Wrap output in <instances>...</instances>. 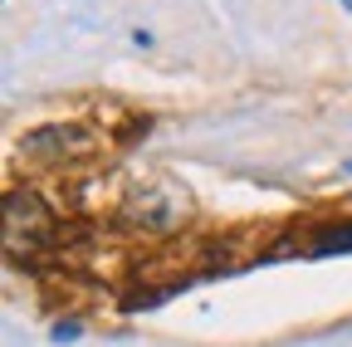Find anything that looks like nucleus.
Segmentation results:
<instances>
[{"instance_id":"1","label":"nucleus","mask_w":352,"mask_h":347,"mask_svg":"<svg viewBox=\"0 0 352 347\" xmlns=\"http://www.w3.org/2000/svg\"><path fill=\"white\" fill-rule=\"evenodd\" d=\"M54 240V215L34 191H10L6 196V245L10 249H39Z\"/></svg>"},{"instance_id":"2","label":"nucleus","mask_w":352,"mask_h":347,"mask_svg":"<svg viewBox=\"0 0 352 347\" xmlns=\"http://www.w3.org/2000/svg\"><path fill=\"white\" fill-rule=\"evenodd\" d=\"M25 157H34V161H44V166H69V161H83V157H94L98 152V137L88 133V127H39V133H30L25 137V147H20Z\"/></svg>"},{"instance_id":"3","label":"nucleus","mask_w":352,"mask_h":347,"mask_svg":"<svg viewBox=\"0 0 352 347\" xmlns=\"http://www.w3.org/2000/svg\"><path fill=\"white\" fill-rule=\"evenodd\" d=\"M127 215H132V221H138L142 230H166V225H176V215H182V201H166V196L147 191V196L132 201Z\"/></svg>"},{"instance_id":"4","label":"nucleus","mask_w":352,"mask_h":347,"mask_svg":"<svg viewBox=\"0 0 352 347\" xmlns=\"http://www.w3.org/2000/svg\"><path fill=\"white\" fill-rule=\"evenodd\" d=\"M342 249H352V221L347 225H328V230H318L314 240H308V254H342Z\"/></svg>"},{"instance_id":"5","label":"nucleus","mask_w":352,"mask_h":347,"mask_svg":"<svg viewBox=\"0 0 352 347\" xmlns=\"http://www.w3.org/2000/svg\"><path fill=\"white\" fill-rule=\"evenodd\" d=\"M338 5H342V10H347V15H352V0H338Z\"/></svg>"}]
</instances>
